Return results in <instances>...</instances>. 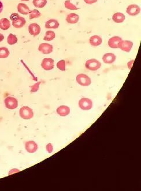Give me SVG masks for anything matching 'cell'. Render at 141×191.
Listing matches in <instances>:
<instances>
[{
    "label": "cell",
    "mask_w": 141,
    "mask_h": 191,
    "mask_svg": "<svg viewBox=\"0 0 141 191\" xmlns=\"http://www.w3.org/2000/svg\"><path fill=\"white\" fill-rule=\"evenodd\" d=\"M12 21V26L16 28H20L26 24V20L24 18L20 16L17 13H12L11 16Z\"/></svg>",
    "instance_id": "6da1fadb"
},
{
    "label": "cell",
    "mask_w": 141,
    "mask_h": 191,
    "mask_svg": "<svg viewBox=\"0 0 141 191\" xmlns=\"http://www.w3.org/2000/svg\"><path fill=\"white\" fill-rule=\"evenodd\" d=\"M19 114L20 117L24 120H30L34 116L33 110L28 106H23L20 109Z\"/></svg>",
    "instance_id": "7a4b0ae2"
},
{
    "label": "cell",
    "mask_w": 141,
    "mask_h": 191,
    "mask_svg": "<svg viewBox=\"0 0 141 191\" xmlns=\"http://www.w3.org/2000/svg\"><path fill=\"white\" fill-rule=\"evenodd\" d=\"M101 64L98 60L96 59H90L87 60L85 63V67L90 71H96L100 69Z\"/></svg>",
    "instance_id": "3957f363"
},
{
    "label": "cell",
    "mask_w": 141,
    "mask_h": 191,
    "mask_svg": "<svg viewBox=\"0 0 141 191\" xmlns=\"http://www.w3.org/2000/svg\"><path fill=\"white\" fill-rule=\"evenodd\" d=\"M76 80L78 84L82 86H89L91 83V79L87 75L85 74H79L76 77Z\"/></svg>",
    "instance_id": "277c9868"
},
{
    "label": "cell",
    "mask_w": 141,
    "mask_h": 191,
    "mask_svg": "<svg viewBox=\"0 0 141 191\" xmlns=\"http://www.w3.org/2000/svg\"><path fill=\"white\" fill-rule=\"evenodd\" d=\"M79 106L83 110H89L93 108V102L89 98H83L79 101Z\"/></svg>",
    "instance_id": "5b68a950"
},
{
    "label": "cell",
    "mask_w": 141,
    "mask_h": 191,
    "mask_svg": "<svg viewBox=\"0 0 141 191\" xmlns=\"http://www.w3.org/2000/svg\"><path fill=\"white\" fill-rule=\"evenodd\" d=\"M4 103L6 108L11 110L16 109L17 107L18 106V100L14 97H8L5 99Z\"/></svg>",
    "instance_id": "8992f818"
},
{
    "label": "cell",
    "mask_w": 141,
    "mask_h": 191,
    "mask_svg": "<svg viewBox=\"0 0 141 191\" xmlns=\"http://www.w3.org/2000/svg\"><path fill=\"white\" fill-rule=\"evenodd\" d=\"M133 46V42L127 40H121L118 44V48L126 52H130Z\"/></svg>",
    "instance_id": "52a82bcc"
},
{
    "label": "cell",
    "mask_w": 141,
    "mask_h": 191,
    "mask_svg": "<svg viewBox=\"0 0 141 191\" xmlns=\"http://www.w3.org/2000/svg\"><path fill=\"white\" fill-rule=\"evenodd\" d=\"M41 67L45 71H50L54 68V60L50 58H45L41 63Z\"/></svg>",
    "instance_id": "ba28073f"
},
{
    "label": "cell",
    "mask_w": 141,
    "mask_h": 191,
    "mask_svg": "<svg viewBox=\"0 0 141 191\" xmlns=\"http://www.w3.org/2000/svg\"><path fill=\"white\" fill-rule=\"evenodd\" d=\"M53 46L47 43H43L38 47V50L44 54H48L53 52Z\"/></svg>",
    "instance_id": "9c48e42d"
},
{
    "label": "cell",
    "mask_w": 141,
    "mask_h": 191,
    "mask_svg": "<svg viewBox=\"0 0 141 191\" xmlns=\"http://www.w3.org/2000/svg\"><path fill=\"white\" fill-rule=\"evenodd\" d=\"M141 12V8L135 4H132L128 6L126 9V12L130 16H136Z\"/></svg>",
    "instance_id": "30bf717a"
},
{
    "label": "cell",
    "mask_w": 141,
    "mask_h": 191,
    "mask_svg": "<svg viewBox=\"0 0 141 191\" xmlns=\"http://www.w3.org/2000/svg\"><path fill=\"white\" fill-rule=\"evenodd\" d=\"M41 27L37 23H32L29 26V32L33 37H36L41 33Z\"/></svg>",
    "instance_id": "8fae6325"
},
{
    "label": "cell",
    "mask_w": 141,
    "mask_h": 191,
    "mask_svg": "<svg viewBox=\"0 0 141 191\" xmlns=\"http://www.w3.org/2000/svg\"><path fill=\"white\" fill-rule=\"evenodd\" d=\"M25 148L28 153H34L37 151V144L34 141H29L26 143Z\"/></svg>",
    "instance_id": "7c38bea8"
},
{
    "label": "cell",
    "mask_w": 141,
    "mask_h": 191,
    "mask_svg": "<svg viewBox=\"0 0 141 191\" xmlns=\"http://www.w3.org/2000/svg\"><path fill=\"white\" fill-rule=\"evenodd\" d=\"M121 40H122V38L118 36L113 37L109 39L108 45L112 49H117L118 48V44Z\"/></svg>",
    "instance_id": "4fadbf2b"
},
{
    "label": "cell",
    "mask_w": 141,
    "mask_h": 191,
    "mask_svg": "<svg viewBox=\"0 0 141 191\" xmlns=\"http://www.w3.org/2000/svg\"><path fill=\"white\" fill-rule=\"evenodd\" d=\"M116 57L115 55L111 53H106L102 57V60L104 62V63L107 64H112L115 61Z\"/></svg>",
    "instance_id": "5bb4252c"
},
{
    "label": "cell",
    "mask_w": 141,
    "mask_h": 191,
    "mask_svg": "<svg viewBox=\"0 0 141 191\" xmlns=\"http://www.w3.org/2000/svg\"><path fill=\"white\" fill-rule=\"evenodd\" d=\"M59 26V23L56 19H50L45 23V27L47 29H57Z\"/></svg>",
    "instance_id": "9a60e30c"
},
{
    "label": "cell",
    "mask_w": 141,
    "mask_h": 191,
    "mask_svg": "<svg viewBox=\"0 0 141 191\" xmlns=\"http://www.w3.org/2000/svg\"><path fill=\"white\" fill-rule=\"evenodd\" d=\"M57 113L60 116H67L70 113V109L67 106L62 105L57 109Z\"/></svg>",
    "instance_id": "2e32d148"
},
{
    "label": "cell",
    "mask_w": 141,
    "mask_h": 191,
    "mask_svg": "<svg viewBox=\"0 0 141 191\" xmlns=\"http://www.w3.org/2000/svg\"><path fill=\"white\" fill-rule=\"evenodd\" d=\"M17 9L20 13L24 15L29 14L30 12L29 7L26 4L23 3H19L17 6Z\"/></svg>",
    "instance_id": "e0dca14e"
},
{
    "label": "cell",
    "mask_w": 141,
    "mask_h": 191,
    "mask_svg": "<svg viewBox=\"0 0 141 191\" xmlns=\"http://www.w3.org/2000/svg\"><path fill=\"white\" fill-rule=\"evenodd\" d=\"M79 15L74 13H71L70 14L67 15L66 18V21L70 24H76L79 22Z\"/></svg>",
    "instance_id": "ac0fdd59"
},
{
    "label": "cell",
    "mask_w": 141,
    "mask_h": 191,
    "mask_svg": "<svg viewBox=\"0 0 141 191\" xmlns=\"http://www.w3.org/2000/svg\"><path fill=\"white\" fill-rule=\"evenodd\" d=\"M89 42L93 46H98L102 43V38L98 35H93L90 38Z\"/></svg>",
    "instance_id": "d6986e66"
},
{
    "label": "cell",
    "mask_w": 141,
    "mask_h": 191,
    "mask_svg": "<svg viewBox=\"0 0 141 191\" xmlns=\"http://www.w3.org/2000/svg\"><path fill=\"white\" fill-rule=\"evenodd\" d=\"M126 19V16L121 12H116L112 16V20L116 23H123Z\"/></svg>",
    "instance_id": "ffe728a7"
},
{
    "label": "cell",
    "mask_w": 141,
    "mask_h": 191,
    "mask_svg": "<svg viewBox=\"0 0 141 191\" xmlns=\"http://www.w3.org/2000/svg\"><path fill=\"white\" fill-rule=\"evenodd\" d=\"M11 27L10 21L7 18H3L0 20V29L7 30Z\"/></svg>",
    "instance_id": "44dd1931"
},
{
    "label": "cell",
    "mask_w": 141,
    "mask_h": 191,
    "mask_svg": "<svg viewBox=\"0 0 141 191\" xmlns=\"http://www.w3.org/2000/svg\"><path fill=\"white\" fill-rule=\"evenodd\" d=\"M56 37V34L53 31H48L46 32L45 37L44 38V40L46 41H51L53 40Z\"/></svg>",
    "instance_id": "7402d4cb"
},
{
    "label": "cell",
    "mask_w": 141,
    "mask_h": 191,
    "mask_svg": "<svg viewBox=\"0 0 141 191\" xmlns=\"http://www.w3.org/2000/svg\"><path fill=\"white\" fill-rule=\"evenodd\" d=\"M10 52L5 47L0 48V58H6L9 56Z\"/></svg>",
    "instance_id": "603a6c76"
},
{
    "label": "cell",
    "mask_w": 141,
    "mask_h": 191,
    "mask_svg": "<svg viewBox=\"0 0 141 191\" xmlns=\"http://www.w3.org/2000/svg\"><path fill=\"white\" fill-rule=\"evenodd\" d=\"M33 4L37 8H44L47 4V0H33Z\"/></svg>",
    "instance_id": "cb8c5ba5"
},
{
    "label": "cell",
    "mask_w": 141,
    "mask_h": 191,
    "mask_svg": "<svg viewBox=\"0 0 141 191\" xmlns=\"http://www.w3.org/2000/svg\"><path fill=\"white\" fill-rule=\"evenodd\" d=\"M18 42V38L16 36L13 34H10L7 38V42L9 45H15Z\"/></svg>",
    "instance_id": "d4e9b609"
},
{
    "label": "cell",
    "mask_w": 141,
    "mask_h": 191,
    "mask_svg": "<svg viewBox=\"0 0 141 191\" xmlns=\"http://www.w3.org/2000/svg\"><path fill=\"white\" fill-rule=\"evenodd\" d=\"M64 6L68 9H70V10H77L78 9V8L76 7L74 4H72L70 2V0H66L64 2Z\"/></svg>",
    "instance_id": "484cf974"
},
{
    "label": "cell",
    "mask_w": 141,
    "mask_h": 191,
    "mask_svg": "<svg viewBox=\"0 0 141 191\" xmlns=\"http://www.w3.org/2000/svg\"><path fill=\"white\" fill-rule=\"evenodd\" d=\"M29 15H30V20H32V19L40 17L41 16V13L37 9H34L33 11H30Z\"/></svg>",
    "instance_id": "4316f807"
},
{
    "label": "cell",
    "mask_w": 141,
    "mask_h": 191,
    "mask_svg": "<svg viewBox=\"0 0 141 191\" xmlns=\"http://www.w3.org/2000/svg\"><path fill=\"white\" fill-rule=\"evenodd\" d=\"M57 67L58 69H59L60 70L65 71L66 68V64L65 60H61L59 61L57 64Z\"/></svg>",
    "instance_id": "83f0119b"
},
{
    "label": "cell",
    "mask_w": 141,
    "mask_h": 191,
    "mask_svg": "<svg viewBox=\"0 0 141 191\" xmlns=\"http://www.w3.org/2000/svg\"><path fill=\"white\" fill-rule=\"evenodd\" d=\"M41 82H38L35 83V84H34L33 86L31 87V93H35L37 92L39 88V85L41 84Z\"/></svg>",
    "instance_id": "f1b7e54d"
},
{
    "label": "cell",
    "mask_w": 141,
    "mask_h": 191,
    "mask_svg": "<svg viewBox=\"0 0 141 191\" xmlns=\"http://www.w3.org/2000/svg\"><path fill=\"white\" fill-rule=\"evenodd\" d=\"M46 150L49 153H52L53 148L51 143H49L46 146Z\"/></svg>",
    "instance_id": "f546056e"
},
{
    "label": "cell",
    "mask_w": 141,
    "mask_h": 191,
    "mask_svg": "<svg viewBox=\"0 0 141 191\" xmlns=\"http://www.w3.org/2000/svg\"><path fill=\"white\" fill-rule=\"evenodd\" d=\"M97 1L98 0H84V1L85 2L86 4H89V5H91V4L96 3V2H97Z\"/></svg>",
    "instance_id": "4dcf8cb0"
},
{
    "label": "cell",
    "mask_w": 141,
    "mask_h": 191,
    "mask_svg": "<svg viewBox=\"0 0 141 191\" xmlns=\"http://www.w3.org/2000/svg\"><path fill=\"white\" fill-rule=\"evenodd\" d=\"M13 171H16V172H18L20 170H18V169H13V170H11L10 171V172L9 173V175H11L12 174H13ZM14 173H15V172H14Z\"/></svg>",
    "instance_id": "1f68e13d"
},
{
    "label": "cell",
    "mask_w": 141,
    "mask_h": 191,
    "mask_svg": "<svg viewBox=\"0 0 141 191\" xmlns=\"http://www.w3.org/2000/svg\"><path fill=\"white\" fill-rule=\"evenodd\" d=\"M3 4L2 3V2L0 1V13L3 11Z\"/></svg>",
    "instance_id": "d6a6232c"
},
{
    "label": "cell",
    "mask_w": 141,
    "mask_h": 191,
    "mask_svg": "<svg viewBox=\"0 0 141 191\" xmlns=\"http://www.w3.org/2000/svg\"><path fill=\"white\" fill-rule=\"evenodd\" d=\"M4 39V36L2 34H0V42L3 41Z\"/></svg>",
    "instance_id": "836d02e7"
},
{
    "label": "cell",
    "mask_w": 141,
    "mask_h": 191,
    "mask_svg": "<svg viewBox=\"0 0 141 191\" xmlns=\"http://www.w3.org/2000/svg\"><path fill=\"white\" fill-rule=\"evenodd\" d=\"M22 1H29V0H22Z\"/></svg>",
    "instance_id": "e575fe53"
}]
</instances>
